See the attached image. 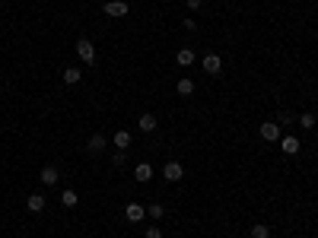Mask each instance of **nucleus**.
<instances>
[{
  "label": "nucleus",
  "mask_w": 318,
  "mask_h": 238,
  "mask_svg": "<svg viewBox=\"0 0 318 238\" xmlns=\"http://www.w3.org/2000/svg\"><path fill=\"white\" fill-rule=\"evenodd\" d=\"M77 57H80L86 67L96 64V45L89 42V38H80V42H77Z\"/></svg>",
  "instance_id": "obj_1"
},
{
  "label": "nucleus",
  "mask_w": 318,
  "mask_h": 238,
  "mask_svg": "<svg viewBox=\"0 0 318 238\" xmlns=\"http://www.w3.org/2000/svg\"><path fill=\"white\" fill-rule=\"evenodd\" d=\"M162 178H165V181H181V178H185V165L175 162V159H172V162H165V165H162Z\"/></svg>",
  "instance_id": "obj_2"
},
{
  "label": "nucleus",
  "mask_w": 318,
  "mask_h": 238,
  "mask_svg": "<svg viewBox=\"0 0 318 238\" xmlns=\"http://www.w3.org/2000/svg\"><path fill=\"white\" fill-rule=\"evenodd\" d=\"M280 149H283V156H296V152L302 149V143H299V137H293V134H286V137H280Z\"/></svg>",
  "instance_id": "obj_3"
},
{
  "label": "nucleus",
  "mask_w": 318,
  "mask_h": 238,
  "mask_svg": "<svg viewBox=\"0 0 318 238\" xmlns=\"http://www.w3.org/2000/svg\"><path fill=\"white\" fill-rule=\"evenodd\" d=\"M105 146H108V137H105V134H93V137L86 140V149L93 152V156H99V152H105Z\"/></svg>",
  "instance_id": "obj_4"
},
{
  "label": "nucleus",
  "mask_w": 318,
  "mask_h": 238,
  "mask_svg": "<svg viewBox=\"0 0 318 238\" xmlns=\"http://www.w3.org/2000/svg\"><path fill=\"white\" fill-rule=\"evenodd\" d=\"M261 140H267V143L280 140V124H277V121H264V124H261Z\"/></svg>",
  "instance_id": "obj_5"
},
{
  "label": "nucleus",
  "mask_w": 318,
  "mask_h": 238,
  "mask_svg": "<svg viewBox=\"0 0 318 238\" xmlns=\"http://www.w3.org/2000/svg\"><path fill=\"white\" fill-rule=\"evenodd\" d=\"M105 16H111V19L127 16V3L124 0H108V3H105Z\"/></svg>",
  "instance_id": "obj_6"
},
{
  "label": "nucleus",
  "mask_w": 318,
  "mask_h": 238,
  "mask_svg": "<svg viewBox=\"0 0 318 238\" xmlns=\"http://www.w3.org/2000/svg\"><path fill=\"white\" fill-rule=\"evenodd\" d=\"M204 70H207L210 76H219V73H223V57H219V54H207V57H204Z\"/></svg>",
  "instance_id": "obj_7"
},
{
  "label": "nucleus",
  "mask_w": 318,
  "mask_h": 238,
  "mask_svg": "<svg viewBox=\"0 0 318 238\" xmlns=\"http://www.w3.org/2000/svg\"><path fill=\"white\" fill-rule=\"evenodd\" d=\"M124 216L131 219V222H143V219H147V206H140V203H127V206H124Z\"/></svg>",
  "instance_id": "obj_8"
},
{
  "label": "nucleus",
  "mask_w": 318,
  "mask_h": 238,
  "mask_svg": "<svg viewBox=\"0 0 318 238\" xmlns=\"http://www.w3.org/2000/svg\"><path fill=\"white\" fill-rule=\"evenodd\" d=\"M150 178H153V165H150V162H137V165H134V181L147 184Z\"/></svg>",
  "instance_id": "obj_9"
},
{
  "label": "nucleus",
  "mask_w": 318,
  "mask_h": 238,
  "mask_svg": "<svg viewBox=\"0 0 318 238\" xmlns=\"http://www.w3.org/2000/svg\"><path fill=\"white\" fill-rule=\"evenodd\" d=\"M57 178H60L57 165H45V168H42V184H45V188H54Z\"/></svg>",
  "instance_id": "obj_10"
},
{
  "label": "nucleus",
  "mask_w": 318,
  "mask_h": 238,
  "mask_svg": "<svg viewBox=\"0 0 318 238\" xmlns=\"http://www.w3.org/2000/svg\"><path fill=\"white\" fill-rule=\"evenodd\" d=\"M111 146L127 152V146H131V130H115V137H111Z\"/></svg>",
  "instance_id": "obj_11"
},
{
  "label": "nucleus",
  "mask_w": 318,
  "mask_h": 238,
  "mask_svg": "<svg viewBox=\"0 0 318 238\" xmlns=\"http://www.w3.org/2000/svg\"><path fill=\"white\" fill-rule=\"evenodd\" d=\"M137 127L143 130V134H153L156 130V114H150V111H143L140 118H137Z\"/></svg>",
  "instance_id": "obj_12"
},
{
  "label": "nucleus",
  "mask_w": 318,
  "mask_h": 238,
  "mask_svg": "<svg viewBox=\"0 0 318 238\" xmlns=\"http://www.w3.org/2000/svg\"><path fill=\"white\" fill-rule=\"evenodd\" d=\"M80 80H83V70H80V67H64V83H67V86H77Z\"/></svg>",
  "instance_id": "obj_13"
},
{
  "label": "nucleus",
  "mask_w": 318,
  "mask_h": 238,
  "mask_svg": "<svg viewBox=\"0 0 318 238\" xmlns=\"http://www.w3.org/2000/svg\"><path fill=\"white\" fill-rule=\"evenodd\" d=\"M26 210H29V213H42V210H45V197H42V194L26 197Z\"/></svg>",
  "instance_id": "obj_14"
},
{
  "label": "nucleus",
  "mask_w": 318,
  "mask_h": 238,
  "mask_svg": "<svg viewBox=\"0 0 318 238\" xmlns=\"http://www.w3.org/2000/svg\"><path fill=\"white\" fill-rule=\"evenodd\" d=\"M175 92H178V95H191V92H194V80H188V76H181V80L175 83Z\"/></svg>",
  "instance_id": "obj_15"
},
{
  "label": "nucleus",
  "mask_w": 318,
  "mask_h": 238,
  "mask_svg": "<svg viewBox=\"0 0 318 238\" xmlns=\"http://www.w3.org/2000/svg\"><path fill=\"white\" fill-rule=\"evenodd\" d=\"M60 203H64V206H77L80 203V194H77V190H70V188L60 190Z\"/></svg>",
  "instance_id": "obj_16"
},
{
  "label": "nucleus",
  "mask_w": 318,
  "mask_h": 238,
  "mask_svg": "<svg viewBox=\"0 0 318 238\" xmlns=\"http://www.w3.org/2000/svg\"><path fill=\"white\" fill-rule=\"evenodd\" d=\"M175 60H178L181 67H191V64H194V51H191V48H181L178 54H175Z\"/></svg>",
  "instance_id": "obj_17"
},
{
  "label": "nucleus",
  "mask_w": 318,
  "mask_h": 238,
  "mask_svg": "<svg viewBox=\"0 0 318 238\" xmlns=\"http://www.w3.org/2000/svg\"><path fill=\"white\" fill-rule=\"evenodd\" d=\"M252 238H270V226H267V222H255V226H252Z\"/></svg>",
  "instance_id": "obj_18"
},
{
  "label": "nucleus",
  "mask_w": 318,
  "mask_h": 238,
  "mask_svg": "<svg viewBox=\"0 0 318 238\" xmlns=\"http://www.w3.org/2000/svg\"><path fill=\"white\" fill-rule=\"evenodd\" d=\"M147 216H150V219H162V216H165V206H162V203H150V206H147Z\"/></svg>",
  "instance_id": "obj_19"
},
{
  "label": "nucleus",
  "mask_w": 318,
  "mask_h": 238,
  "mask_svg": "<svg viewBox=\"0 0 318 238\" xmlns=\"http://www.w3.org/2000/svg\"><path fill=\"white\" fill-rule=\"evenodd\" d=\"M296 124H299L302 130H312V127H315V114H309V111H306V114H299Z\"/></svg>",
  "instance_id": "obj_20"
},
{
  "label": "nucleus",
  "mask_w": 318,
  "mask_h": 238,
  "mask_svg": "<svg viewBox=\"0 0 318 238\" xmlns=\"http://www.w3.org/2000/svg\"><path fill=\"white\" fill-rule=\"evenodd\" d=\"M293 121H296V114H293V111H283V114L277 118V124H293Z\"/></svg>",
  "instance_id": "obj_21"
},
{
  "label": "nucleus",
  "mask_w": 318,
  "mask_h": 238,
  "mask_svg": "<svg viewBox=\"0 0 318 238\" xmlns=\"http://www.w3.org/2000/svg\"><path fill=\"white\" fill-rule=\"evenodd\" d=\"M111 162H115V165H124V162H127V156H124V149H118V152H115V156H111Z\"/></svg>",
  "instance_id": "obj_22"
},
{
  "label": "nucleus",
  "mask_w": 318,
  "mask_h": 238,
  "mask_svg": "<svg viewBox=\"0 0 318 238\" xmlns=\"http://www.w3.org/2000/svg\"><path fill=\"white\" fill-rule=\"evenodd\" d=\"M147 238H162V229H159V226H150V229H147Z\"/></svg>",
  "instance_id": "obj_23"
},
{
  "label": "nucleus",
  "mask_w": 318,
  "mask_h": 238,
  "mask_svg": "<svg viewBox=\"0 0 318 238\" xmlns=\"http://www.w3.org/2000/svg\"><path fill=\"white\" fill-rule=\"evenodd\" d=\"M188 10H201V0H188Z\"/></svg>",
  "instance_id": "obj_24"
},
{
  "label": "nucleus",
  "mask_w": 318,
  "mask_h": 238,
  "mask_svg": "<svg viewBox=\"0 0 318 238\" xmlns=\"http://www.w3.org/2000/svg\"><path fill=\"white\" fill-rule=\"evenodd\" d=\"M105 3H108V0H105Z\"/></svg>",
  "instance_id": "obj_25"
}]
</instances>
